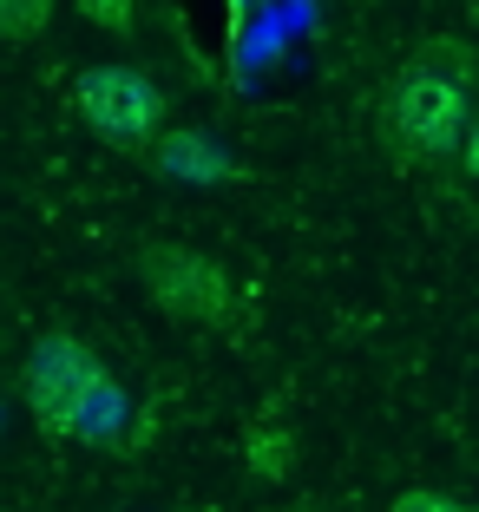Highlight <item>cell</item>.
<instances>
[{
    "label": "cell",
    "mask_w": 479,
    "mask_h": 512,
    "mask_svg": "<svg viewBox=\"0 0 479 512\" xmlns=\"http://www.w3.org/2000/svg\"><path fill=\"white\" fill-rule=\"evenodd\" d=\"M381 132L407 165H440L473 145V53L453 40L427 46L381 92Z\"/></svg>",
    "instance_id": "cell-1"
},
{
    "label": "cell",
    "mask_w": 479,
    "mask_h": 512,
    "mask_svg": "<svg viewBox=\"0 0 479 512\" xmlns=\"http://www.w3.org/2000/svg\"><path fill=\"white\" fill-rule=\"evenodd\" d=\"M20 401L46 440H86V447H119L125 440V388L99 368L79 335H40L20 362Z\"/></svg>",
    "instance_id": "cell-2"
},
{
    "label": "cell",
    "mask_w": 479,
    "mask_h": 512,
    "mask_svg": "<svg viewBox=\"0 0 479 512\" xmlns=\"http://www.w3.org/2000/svg\"><path fill=\"white\" fill-rule=\"evenodd\" d=\"M79 119L112 151H145L165 125V92L138 66H86L79 73Z\"/></svg>",
    "instance_id": "cell-3"
},
{
    "label": "cell",
    "mask_w": 479,
    "mask_h": 512,
    "mask_svg": "<svg viewBox=\"0 0 479 512\" xmlns=\"http://www.w3.org/2000/svg\"><path fill=\"white\" fill-rule=\"evenodd\" d=\"M138 276H145L151 302L171 309V316H184V322H230L237 316V283L204 250L151 243V250H138Z\"/></svg>",
    "instance_id": "cell-4"
},
{
    "label": "cell",
    "mask_w": 479,
    "mask_h": 512,
    "mask_svg": "<svg viewBox=\"0 0 479 512\" xmlns=\"http://www.w3.org/2000/svg\"><path fill=\"white\" fill-rule=\"evenodd\" d=\"M158 171H165V178H184V184H217V178H230L237 165H230L204 132H171L165 145H158Z\"/></svg>",
    "instance_id": "cell-5"
},
{
    "label": "cell",
    "mask_w": 479,
    "mask_h": 512,
    "mask_svg": "<svg viewBox=\"0 0 479 512\" xmlns=\"http://www.w3.org/2000/svg\"><path fill=\"white\" fill-rule=\"evenodd\" d=\"M289 460H296V447H289V427L276 421H256L250 434H243V467L256 473V480H283Z\"/></svg>",
    "instance_id": "cell-6"
},
{
    "label": "cell",
    "mask_w": 479,
    "mask_h": 512,
    "mask_svg": "<svg viewBox=\"0 0 479 512\" xmlns=\"http://www.w3.org/2000/svg\"><path fill=\"white\" fill-rule=\"evenodd\" d=\"M46 20H53V0H0V40H40Z\"/></svg>",
    "instance_id": "cell-7"
},
{
    "label": "cell",
    "mask_w": 479,
    "mask_h": 512,
    "mask_svg": "<svg viewBox=\"0 0 479 512\" xmlns=\"http://www.w3.org/2000/svg\"><path fill=\"white\" fill-rule=\"evenodd\" d=\"M394 512H473V506H466V499H453V493H427V486H420V493H401V499H394Z\"/></svg>",
    "instance_id": "cell-8"
},
{
    "label": "cell",
    "mask_w": 479,
    "mask_h": 512,
    "mask_svg": "<svg viewBox=\"0 0 479 512\" xmlns=\"http://www.w3.org/2000/svg\"><path fill=\"white\" fill-rule=\"evenodd\" d=\"M79 14L92 27H132V0H79Z\"/></svg>",
    "instance_id": "cell-9"
}]
</instances>
